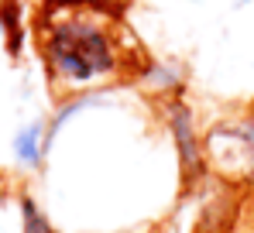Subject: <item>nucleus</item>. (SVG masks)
Masks as SVG:
<instances>
[{
	"label": "nucleus",
	"mask_w": 254,
	"mask_h": 233,
	"mask_svg": "<svg viewBox=\"0 0 254 233\" xmlns=\"http://www.w3.org/2000/svg\"><path fill=\"white\" fill-rule=\"evenodd\" d=\"M237 3H254V0H237Z\"/></svg>",
	"instance_id": "nucleus-9"
},
{
	"label": "nucleus",
	"mask_w": 254,
	"mask_h": 233,
	"mask_svg": "<svg viewBox=\"0 0 254 233\" xmlns=\"http://www.w3.org/2000/svg\"><path fill=\"white\" fill-rule=\"evenodd\" d=\"M48 151H52V144H48V123L45 120L24 123L10 141V155L24 172H42L45 161H48Z\"/></svg>",
	"instance_id": "nucleus-6"
},
{
	"label": "nucleus",
	"mask_w": 254,
	"mask_h": 233,
	"mask_svg": "<svg viewBox=\"0 0 254 233\" xmlns=\"http://www.w3.org/2000/svg\"><path fill=\"white\" fill-rule=\"evenodd\" d=\"M210 175L234 189H254V103L206 127Z\"/></svg>",
	"instance_id": "nucleus-2"
},
{
	"label": "nucleus",
	"mask_w": 254,
	"mask_h": 233,
	"mask_svg": "<svg viewBox=\"0 0 254 233\" xmlns=\"http://www.w3.org/2000/svg\"><path fill=\"white\" fill-rule=\"evenodd\" d=\"M17 213H21V233H59L55 223L48 220V213H45L31 195H21Z\"/></svg>",
	"instance_id": "nucleus-7"
},
{
	"label": "nucleus",
	"mask_w": 254,
	"mask_h": 233,
	"mask_svg": "<svg viewBox=\"0 0 254 233\" xmlns=\"http://www.w3.org/2000/svg\"><path fill=\"white\" fill-rule=\"evenodd\" d=\"M114 93H117V86H114V82H110V86H93V89H76V93H65V96L55 103L52 116L45 120V123H48V144H55L59 130H62L72 116L86 114V110H96V107H107V103L114 100Z\"/></svg>",
	"instance_id": "nucleus-4"
},
{
	"label": "nucleus",
	"mask_w": 254,
	"mask_h": 233,
	"mask_svg": "<svg viewBox=\"0 0 254 233\" xmlns=\"http://www.w3.org/2000/svg\"><path fill=\"white\" fill-rule=\"evenodd\" d=\"M38 48L48 79L65 93L134 79L141 69L117 38L114 10H52L42 21Z\"/></svg>",
	"instance_id": "nucleus-1"
},
{
	"label": "nucleus",
	"mask_w": 254,
	"mask_h": 233,
	"mask_svg": "<svg viewBox=\"0 0 254 233\" xmlns=\"http://www.w3.org/2000/svg\"><path fill=\"white\" fill-rule=\"evenodd\" d=\"M110 233H141V230H110Z\"/></svg>",
	"instance_id": "nucleus-8"
},
{
	"label": "nucleus",
	"mask_w": 254,
	"mask_h": 233,
	"mask_svg": "<svg viewBox=\"0 0 254 233\" xmlns=\"http://www.w3.org/2000/svg\"><path fill=\"white\" fill-rule=\"evenodd\" d=\"M137 86L155 96V103L172 100V96H186V69L172 58H151L137 69Z\"/></svg>",
	"instance_id": "nucleus-5"
},
{
	"label": "nucleus",
	"mask_w": 254,
	"mask_h": 233,
	"mask_svg": "<svg viewBox=\"0 0 254 233\" xmlns=\"http://www.w3.org/2000/svg\"><path fill=\"white\" fill-rule=\"evenodd\" d=\"M158 116H162V127L169 134L175 161H179L182 192L186 195L199 192L213 175H210V158H206V130L199 127V116L192 110V103L186 96L162 100L158 103Z\"/></svg>",
	"instance_id": "nucleus-3"
}]
</instances>
